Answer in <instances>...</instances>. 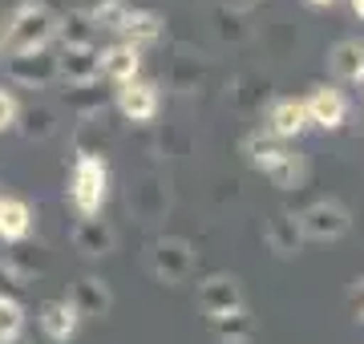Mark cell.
<instances>
[{
  "instance_id": "4316f807",
  "label": "cell",
  "mask_w": 364,
  "mask_h": 344,
  "mask_svg": "<svg viewBox=\"0 0 364 344\" xmlns=\"http://www.w3.org/2000/svg\"><path fill=\"white\" fill-rule=\"evenodd\" d=\"M215 25H219V37L223 41H243L247 37V28H243V13H235V9H215Z\"/></svg>"
},
{
  "instance_id": "5bb4252c",
  "label": "cell",
  "mask_w": 364,
  "mask_h": 344,
  "mask_svg": "<svg viewBox=\"0 0 364 344\" xmlns=\"http://www.w3.org/2000/svg\"><path fill=\"white\" fill-rule=\"evenodd\" d=\"M69 239H73V247H77L81 255H90V259H97V255H109L114 252V227L105 223V219H77V223L69 227Z\"/></svg>"
},
{
  "instance_id": "8fae6325",
  "label": "cell",
  "mask_w": 364,
  "mask_h": 344,
  "mask_svg": "<svg viewBox=\"0 0 364 344\" xmlns=\"http://www.w3.org/2000/svg\"><path fill=\"white\" fill-rule=\"evenodd\" d=\"M65 300L73 304V312H77L81 320H105L114 312V291H109V284L97 279V276H81Z\"/></svg>"
},
{
  "instance_id": "52a82bcc",
  "label": "cell",
  "mask_w": 364,
  "mask_h": 344,
  "mask_svg": "<svg viewBox=\"0 0 364 344\" xmlns=\"http://www.w3.org/2000/svg\"><path fill=\"white\" fill-rule=\"evenodd\" d=\"M198 308H203V316H207V320L227 316V312H239V308H247L239 276H227V272H219V276L198 279Z\"/></svg>"
},
{
  "instance_id": "3957f363",
  "label": "cell",
  "mask_w": 364,
  "mask_h": 344,
  "mask_svg": "<svg viewBox=\"0 0 364 344\" xmlns=\"http://www.w3.org/2000/svg\"><path fill=\"white\" fill-rule=\"evenodd\" d=\"M243 154H247L251 166L267 174L279 190H296V186L304 183V158H299L296 150L279 146L275 138H267V134H247V138H243Z\"/></svg>"
},
{
  "instance_id": "83f0119b",
  "label": "cell",
  "mask_w": 364,
  "mask_h": 344,
  "mask_svg": "<svg viewBox=\"0 0 364 344\" xmlns=\"http://www.w3.org/2000/svg\"><path fill=\"white\" fill-rule=\"evenodd\" d=\"M16 114H21V102H16L13 93L4 90V85H0V134L16 126Z\"/></svg>"
},
{
  "instance_id": "d590c367",
  "label": "cell",
  "mask_w": 364,
  "mask_h": 344,
  "mask_svg": "<svg viewBox=\"0 0 364 344\" xmlns=\"http://www.w3.org/2000/svg\"><path fill=\"white\" fill-rule=\"evenodd\" d=\"M360 85H364V73H360Z\"/></svg>"
},
{
  "instance_id": "4dcf8cb0",
  "label": "cell",
  "mask_w": 364,
  "mask_h": 344,
  "mask_svg": "<svg viewBox=\"0 0 364 344\" xmlns=\"http://www.w3.org/2000/svg\"><path fill=\"white\" fill-rule=\"evenodd\" d=\"M263 0H227V9H235V13H247V9H259Z\"/></svg>"
},
{
  "instance_id": "e0dca14e",
  "label": "cell",
  "mask_w": 364,
  "mask_h": 344,
  "mask_svg": "<svg viewBox=\"0 0 364 344\" xmlns=\"http://www.w3.org/2000/svg\"><path fill=\"white\" fill-rule=\"evenodd\" d=\"M117 37L126 41V45H134V49H142V45L162 37V16L150 13V9H130V16L117 28Z\"/></svg>"
},
{
  "instance_id": "d4e9b609",
  "label": "cell",
  "mask_w": 364,
  "mask_h": 344,
  "mask_svg": "<svg viewBox=\"0 0 364 344\" xmlns=\"http://www.w3.org/2000/svg\"><path fill=\"white\" fill-rule=\"evenodd\" d=\"M25 332V308L13 296H0V344H16Z\"/></svg>"
},
{
  "instance_id": "f546056e",
  "label": "cell",
  "mask_w": 364,
  "mask_h": 344,
  "mask_svg": "<svg viewBox=\"0 0 364 344\" xmlns=\"http://www.w3.org/2000/svg\"><path fill=\"white\" fill-rule=\"evenodd\" d=\"M352 308H356V320L364 324V276L352 284Z\"/></svg>"
},
{
  "instance_id": "ac0fdd59",
  "label": "cell",
  "mask_w": 364,
  "mask_h": 344,
  "mask_svg": "<svg viewBox=\"0 0 364 344\" xmlns=\"http://www.w3.org/2000/svg\"><path fill=\"white\" fill-rule=\"evenodd\" d=\"M328 69L336 81H360L364 73V45L360 41H336L328 53Z\"/></svg>"
},
{
  "instance_id": "cb8c5ba5",
  "label": "cell",
  "mask_w": 364,
  "mask_h": 344,
  "mask_svg": "<svg viewBox=\"0 0 364 344\" xmlns=\"http://www.w3.org/2000/svg\"><path fill=\"white\" fill-rule=\"evenodd\" d=\"M93 33H97V25H93L90 13H81V9L61 16V28H57V37L65 41V45H93Z\"/></svg>"
},
{
  "instance_id": "e575fe53",
  "label": "cell",
  "mask_w": 364,
  "mask_h": 344,
  "mask_svg": "<svg viewBox=\"0 0 364 344\" xmlns=\"http://www.w3.org/2000/svg\"><path fill=\"white\" fill-rule=\"evenodd\" d=\"M0 53H4V21H0Z\"/></svg>"
},
{
  "instance_id": "484cf974",
  "label": "cell",
  "mask_w": 364,
  "mask_h": 344,
  "mask_svg": "<svg viewBox=\"0 0 364 344\" xmlns=\"http://www.w3.org/2000/svg\"><path fill=\"white\" fill-rule=\"evenodd\" d=\"M126 16H130V4H126V0H102V4L90 13V21L97 28H105V33H117Z\"/></svg>"
},
{
  "instance_id": "44dd1931",
  "label": "cell",
  "mask_w": 364,
  "mask_h": 344,
  "mask_svg": "<svg viewBox=\"0 0 364 344\" xmlns=\"http://www.w3.org/2000/svg\"><path fill=\"white\" fill-rule=\"evenodd\" d=\"M16 130L25 142H45L57 134V109L53 106H28L16 114Z\"/></svg>"
},
{
  "instance_id": "277c9868",
  "label": "cell",
  "mask_w": 364,
  "mask_h": 344,
  "mask_svg": "<svg viewBox=\"0 0 364 344\" xmlns=\"http://www.w3.org/2000/svg\"><path fill=\"white\" fill-rule=\"evenodd\" d=\"M296 219H299L304 239H316V243H336V239L348 235V227H352V215L344 211L336 199H316L312 207H304Z\"/></svg>"
},
{
  "instance_id": "2e32d148",
  "label": "cell",
  "mask_w": 364,
  "mask_h": 344,
  "mask_svg": "<svg viewBox=\"0 0 364 344\" xmlns=\"http://www.w3.org/2000/svg\"><path fill=\"white\" fill-rule=\"evenodd\" d=\"M102 73L117 85H126L142 73V49H134L126 41H117V45H105L102 49Z\"/></svg>"
},
{
  "instance_id": "7a4b0ae2",
  "label": "cell",
  "mask_w": 364,
  "mask_h": 344,
  "mask_svg": "<svg viewBox=\"0 0 364 344\" xmlns=\"http://www.w3.org/2000/svg\"><path fill=\"white\" fill-rule=\"evenodd\" d=\"M105 195H109L105 154H97V150H77L73 171H69V203H73L77 219H97L105 207Z\"/></svg>"
},
{
  "instance_id": "1f68e13d",
  "label": "cell",
  "mask_w": 364,
  "mask_h": 344,
  "mask_svg": "<svg viewBox=\"0 0 364 344\" xmlns=\"http://www.w3.org/2000/svg\"><path fill=\"white\" fill-rule=\"evenodd\" d=\"M97 4H102V0H81V13H93Z\"/></svg>"
},
{
  "instance_id": "8d00e7d4",
  "label": "cell",
  "mask_w": 364,
  "mask_h": 344,
  "mask_svg": "<svg viewBox=\"0 0 364 344\" xmlns=\"http://www.w3.org/2000/svg\"><path fill=\"white\" fill-rule=\"evenodd\" d=\"M16 344H21V340H16Z\"/></svg>"
},
{
  "instance_id": "30bf717a",
  "label": "cell",
  "mask_w": 364,
  "mask_h": 344,
  "mask_svg": "<svg viewBox=\"0 0 364 344\" xmlns=\"http://www.w3.org/2000/svg\"><path fill=\"white\" fill-rule=\"evenodd\" d=\"M304 114H308V126H320V130H340L344 118H348V102L336 85H312L308 102H304Z\"/></svg>"
},
{
  "instance_id": "836d02e7",
  "label": "cell",
  "mask_w": 364,
  "mask_h": 344,
  "mask_svg": "<svg viewBox=\"0 0 364 344\" xmlns=\"http://www.w3.org/2000/svg\"><path fill=\"white\" fill-rule=\"evenodd\" d=\"M308 4H316V9H328V4H336V0H308Z\"/></svg>"
},
{
  "instance_id": "7c38bea8",
  "label": "cell",
  "mask_w": 364,
  "mask_h": 344,
  "mask_svg": "<svg viewBox=\"0 0 364 344\" xmlns=\"http://www.w3.org/2000/svg\"><path fill=\"white\" fill-rule=\"evenodd\" d=\"M263 243L272 247L279 259H296L304 252V231H299V219L291 211H275L267 223H263Z\"/></svg>"
},
{
  "instance_id": "ffe728a7",
  "label": "cell",
  "mask_w": 364,
  "mask_h": 344,
  "mask_svg": "<svg viewBox=\"0 0 364 344\" xmlns=\"http://www.w3.org/2000/svg\"><path fill=\"white\" fill-rule=\"evenodd\" d=\"M28 227H33V211L25 199H0V239L4 243H25Z\"/></svg>"
},
{
  "instance_id": "f1b7e54d",
  "label": "cell",
  "mask_w": 364,
  "mask_h": 344,
  "mask_svg": "<svg viewBox=\"0 0 364 344\" xmlns=\"http://www.w3.org/2000/svg\"><path fill=\"white\" fill-rule=\"evenodd\" d=\"M16 288H25V284L16 279V272H13V267H9L4 259H0V296H9V291H16Z\"/></svg>"
},
{
  "instance_id": "ba28073f",
  "label": "cell",
  "mask_w": 364,
  "mask_h": 344,
  "mask_svg": "<svg viewBox=\"0 0 364 344\" xmlns=\"http://www.w3.org/2000/svg\"><path fill=\"white\" fill-rule=\"evenodd\" d=\"M57 77L69 85H93L102 77V49L97 45H65L57 53Z\"/></svg>"
},
{
  "instance_id": "9a60e30c",
  "label": "cell",
  "mask_w": 364,
  "mask_h": 344,
  "mask_svg": "<svg viewBox=\"0 0 364 344\" xmlns=\"http://www.w3.org/2000/svg\"><path fill=\"white\" fill-rule=\"evenodd\" d=\"M304 130H308L304 102H296V97H284V102H275V106L267 109V138H275V142H287V138H299Z\"/></svg>"
},
{
  "instance_id": "5b68a950",
  "label": "cell",
  "mask_w": 364,
  "mask_h": 344,
  "mask_svg": "<svg viewBox=\"0 0 364 344\" xmlns=\"http://www.w3.org/2000/svg\"><path fill=\"white\" fill-rule=\"evenodd\" d=\"M150 272L162 284H170V288L182 284V279H191V272H195V247L178 235L158 239L154 247H150Z\"/></svg>"
},
{
  "instance_id": "7402d4cb",
  "label": "cell",
  "mask_w": 364,
  "mask_h": 344,
  "mask_svg": "<svg viewBox=\"0 0 364 344\" xmlns=\"http://www.w3.org/2000/svg\"><path fill=\"white\" fill-rule=\"evenodd\" d=\"M130 207L138 219H162L166 215V186L158 183V178H142L130 190Z\"/></svg>"
},
{
  "instance_id": "d6a6232c",
  "label": "cell",
  "mask_w": 364,
  "mask_h": 344,
  "mask_svg": "<svg viewBox=\"0 0 364 344\" xmlns=\"http://www.w3.org/2000/svg\"><path fill=\"white\" fill-rule=\"evenodd\" d=\"M352 13H356V16L364 21V0H352Z\"/></svg>"
},
{
  "instance_id": "603a6c76",
  "label": "cell",
  "mask_w": 364,
  "mask_h": 344,
  "mask_svg": "<svg viewBox=\"0 0 364 344\" xmlns=\"http://www.w3.org/2000/svg\"><path fill=\"white\" fill-rule=\"evenodd\" d=\"M4 264L16 272V279H21V284H33V279L45 272V259H41L37 247H28V243H13V252H9V259H4Z\"/></svg>"
},
{
  "instance_id": "4fadbf2b",
  "label": "cell",
  "mask_w": 364,
  "mask_h": 344,
  "mask_svg": "<svg viewBox=\"0 0 364 344\" xmlns=\"http://www.w3.org/2000/svg\"><path fill=\"white\" fill-rule=\"evenodd\" d=\"M37 320H41V332H45L53 344H69L81 328V316L73 312L69 300H49V304H41Z\"/></svg>"
},
{
  "instance_id": "6da1fadb",
  "label": "cell",
  "mask_w": 364,
  "mask_h": 344,
  "mask_svg": "<svg viewBox=\"0 0 364 344\" xmlns=\"http://www.w3.org/2000/svg\"><path fill=\"white\" fill-rule=\"evenodd\" d=\"M61 28V16L53 13L49 4L41 0H25L16 4L13 16L4 21V49L9 53H37V49H49L53 37Z\"/></svg>"
},
{
  "instance_id": "d6986e66",
  "label": "cell",
  "mask_w": 364,
  "mask_h": 344,
  "mask_svg": "<svg viewBox=\"0 0 364 344\" xmlns=\"http://www.w3.org/2000/svg\"><path fill=\"white\" fill-rule=\"evenodd\" d=\"M210 332H215L219 344H251L255 340V316L247 308H239V312H227V316L210 320Z\"/></svg>"
},
{
  "instance_id": "8992f818",
  "label": "cell",
  "mask_w": 364,
  "mask_h": 344,
  "mask_svg": "<svg viewBox=\"0 0 364 344\" xmlns=\"http://www.w3.org/2000/svg\"><path fill=\"white\" fill-rule=\"evenodd\" d=\"M4 73H9V81L21 85V90H49L53 81H57V53H49V49H37V53H9Z\"/></svg>"
},
{
  "instance_id": "9c48e42d",
  "label": "cell",
  "mask_w": 364,
  "mask_h": 344,
  "mask_svg": "<svg viewBox=\"0 0 364 344\" xmlns=\"http://www.w3.org/2000/svg\"><path fill=\"white\" fill-rule=\"evenodd\" d=\"M158 102H162V97H158V85L154 81H142V77L117 85V93H114V106L126 122H154Z\"/></svg>"
}]
</instances>
